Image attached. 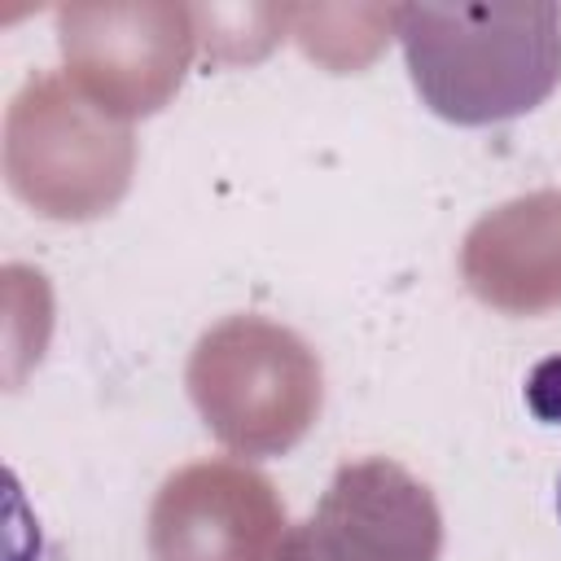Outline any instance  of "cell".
<instances>
[{
	"mask_svg": "<svg viewBox=\"0 0 561 561\" xmlns=\"http://www.w3.org/2000/svg\"><path fill=\"white\" fill-rule=\"evenodd\" d=\"M557 513H561V491H557Z\"/></svg>",
	"mask_w": 561,
	"mask_h": 561,
	"instance_id": "6da1fadb",
	"label": "cell"
}]
</instances>
